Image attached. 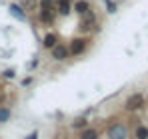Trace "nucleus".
Returning <instances> with one entry per match:
<instances>
[{
  "instance_id": "obj_1",
  "label": "nucleus",
  "mask_w": 148,
  "mask_h": 139,
  "mask_svg": "<svg viewBox=\"0 0 148 139\" xmlns=\"http://www.w3.org/2000/svg\"><path fill=\"white\" fill-rule=\"evenodd\" d=\"M108 139H128V127L124 123H114L108 127Z\"/></svg>"
},
{
  "instance_id": "obj_6",
  "label": "nucleus",
  "mask_w": 148,
  "mask_h": 139,
  "mask_svg": "<svg viewBox=\"0 0 148 139\" xmlns=\"http://www.w3.org/2000/svg\"><path fill=\"white\" fill-rule=\"evenodd\" d=\"M8 10H10V16H14L16 20H20V22H26V10L18 4V2H12L10 6H8Z\"/></svg>"
},
{
  "instance_id": "obj_17",
  "label": "nucleus",
  "mask_w": 148,
  "mask_h": 139,
  "mask_svg": "<svg viewBox=\"0 0 148 139\" xmlns=\"http://www.w3.org/2000/svg\"><path fill=\"white\" fill-rule=\"evenodd\" d=\"M30 84H32V76H28V78L22 80V86H30Z\"/></svg>"
},
{
  "instance_id": "obj_7",
  "label": "nucleus",
  "mask_w": 148,
  "mask_h": 139,
  "mask_svg": "<svg viewBox=\"0 0 148 139\" xmlns=\"http://www.w3.org/2000/svg\"><path fill=\"white\" fill-rule=\"evenodd\" d=\"M72 10L76 12V14H80V16H86V14L90 12V4H88L86 0H78V2L72 6Z\"/></svg>"
},
{
  "instance_id": "obj_3",
  "label": "nucleus",
  "mask_w": 148,
  "mask_h": 139,
  "mask_svg": "<svg viewBox=\"0 0 148 139\" xmlns=\"http://www.w3.org/2000/svg\"><path fill=\"white\" fill-rule=\"evenodd\" d=\"M144 105V95L142 93H132L128 99H126V109L128 111H136Z\"/></svg>"
},
{
  "instance_id": "obj_2",
  "label": "nucleus",
  "mask_w": 148,
  "mask_h": 139,
  "mask_svg": "<svg viewBox=\"0 0 148 139\" xmlns=\"http://www.w3.org/2000/svg\"><path fill=\"white\" fill-rule=\"evenodd\" d=\"M40 18H42V22H52L54 20L52 0H40Z\"/></svg>"
},
{
  "instance_id": "obj_5",
  "label": "nucleus",
  "mask_w": 148,
  "mask_h": 139,
  "mask_svg": "<svg viewBox=\"0 0 148 139\" xmlns=\"http://www.w3.org/2000/svg\"><path fill=\"white\" fill-rule=\"evenodd\" d=\"M50 54H52V60H56V62H64V60L70 56L66 44H56V46L50 50Z\"/></svg>"
},
{
  "instance_id": "obj_8",
  "label": "nucleus",
  "mask_w": 148,
  "mask_h": 139,
  "mask_svg": "<svg viewBox=\"0 0 148 139\" xmlns=\"http://www.w3.org/2000/svg\"><path fill=\"white\" fill-rule=\"evenodd\" d=\"M56 44H58V36H56V34H50L48 32V34L42 38V46L46 48V50H52Z\"/></svg>"
},
{
  "instance_id": "obj_9",
  "label": "nucleus",
  "mask_w": 148,
  "mask_h": 139,
  "mask_svg": "<svg viewBox=\"0 0 148 139\" xmlns=\"http://www.w3.org/2000/svg\"><path fill=\"white\" fill-rule=\"evenodd\" d=\"M98 129H94V127H84L82 131H80V139H98Z\"/></svg>"
},
{
  "instance_id": "obj_11",
  "label": "nucleus",
  "mask_w": 148,
  "mask_h": 139,
  "mask_svg": "<svg viewBox=\"0 0 148 139\" xmlns=\"http://www.w3.org/2000/svg\"><path fill=\"white\" fill-rule=\"evenodd\" d=\"M12 115V111H10V107L8 105H0V123H6L8 119Z\"/></svg>"
},
{
  "instance_id": "obj_14",
  "label": "nucleus",
  "mask_w": 148,
  "mask_h": 139,
  "mask_svg": "<svg viewBox=\"0 0 148 139\" xmlns=\"http://www.w3.org/2000/svg\"><path fill=\"white\" fill-rule=\"evenodd\" d=\"M18 4H20L24 10H34V8H36V0H18Z\"/></svg>"
},
{
  "instance_id": "obj_19",
  "label": "nucleus",
  "mask_w": 148,
  "mask_h": 139,
  "mask_svg": "<svg viewBox=\"0 0 148 139\" xmlns=\"http://www.w3.org/2000/svg\"><path fill=\"white\" fill-rule=\"evenodd\" d=\"M26 139H38V131H32V133H30Z\"/></svg>"
},
{
  "instance_id": "obj_18",
  "label": "nucleus",
  "mask_w": 148,
  "mask_h": 139,
  "mask_svg": "<svg viewBox=\"0 0 148 139\" xmlns=\"http://www.w3.org/2000/svg\"><path fill=\"white\" fill-rule=\"evenodd\" d=\"M36 66H38V60H36V58H34V60H32V62H30V64H28V68L32 70V68H36Z\"/></svg>"
},
{
  "instance_id": "obj_13",
  "label": "nucleus",
  "mask_w": 148,
  "mask_h": 139,
  "mask_svg": "<svg viewBox=\"0 0 148 139\" xmlns=\"http://www.w3.org/2000/svg\"><path fill=\"white\" fill-rule=\"evenodd\" d=\"M72 127L74 129H84V127H88V121H86L84 117H78V119L72 121Z\"/></svg>"
},
{
  "instance_id": "obj_10",
  "label": "nucleus",
  "mask_w": 148,
  "mask_h": 139,
  "mask_svg": "<svg viewBox=\"0 0 148 139\" xmlns=\"http://www.w3.org/2000/svg\"><path fill=\"white\" fill-rule=\"evenodd\" d=\"M56 12H58L60 16H68V14L72 12V6H70V0H64V2H58V8H56Z\"/></svg>"
},
{
  "instance_id": "obj_12",
  "label": "nucleus",
  "mask_w": 148,
  "mask_h": 139,
  "mask_svg": "<svg viewBox=\"0 0 148 139\" xmlns=\"http://www.w3.org/2000/svg\"><path fill=\"white\" fill-rule=\"evenodd\" d=\"M134 135H136V139H148V127L146 125H138Z\"/></svg>"
},
{
  "instance_id": "obj_15",
  "label": "nucleus",
  "mask_w": 148,
  "mask_h": 139,
  "mask_svg": "<svg viewBox=\"0 0 148 139\" xmlns=\"http://www.w3.org/2000/svg\"><path fill=\"white\" fill-rule=\"evenodd\" d=\"M104 4H106V12H108V14H114V12L118 10L116 2H112V0H104Z\"/></svg>"
},
{
  "instance_id": "obj_16",
  "label": "nucleus",
  "mask_w": 148,
  "mask_h": 139,
  "mask_svg": "<svg viewBox=\"0 0 148 139\" xmlns=\"http://www.w3.org/2000/svg\"><path fill=\"white\" fill-rule=\"evenodd\" d=\"M2 76H4V78H8V80H12L16 74H14V70H4V72H2Z\"/></svg>"
},
{
  "instance_id": "obj_4",
  "label": "nucleus",
  "mask_w": 148,
  "mask_h": 139,
  "mask_svg": "<svg viewBox=\"0 0 148 139\" xmlns=\"http://www.w3.org/2000/svg\"><path fill=\"white\" fill-rule=\"evenodd\" d=\"M86 44H88V40H84V38H74L72 42H70V46H68V54H70V56H80V54L86 50Z\"/></svg>"
}]
</instances>
